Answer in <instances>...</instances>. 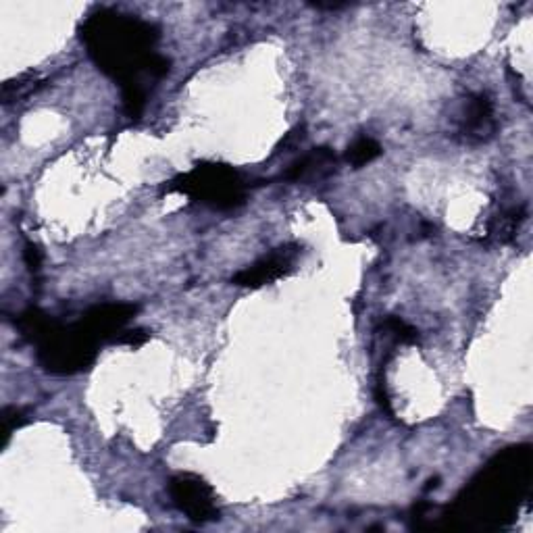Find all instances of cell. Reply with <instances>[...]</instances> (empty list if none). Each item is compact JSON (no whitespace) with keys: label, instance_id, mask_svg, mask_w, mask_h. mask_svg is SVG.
Here are the masks:
<instances>
[{"label":"cell","instance_id":"obj_9","mask_svg":"<svg viewBox=\"0 0 533 533\" xmlns=\"http://www.w3.org/2000/svg\"><path fill=\"white\" fill-rule=\"evenodd\" d=\"M496 132L494 107L486 94H475L465 109L463 134L473 142H486Z\"/></svg>","mask_w":533,"mask_h":533},{"label":"cell","instance_id":"obj_16","mask_svg":"<svg viewBox=\"0 0 533 533\" xmlns=\"http://www.w3.org/2000/svg\"><path fill=\"white\" fill-rule=\"evenodd\" d=\"M150 334H146L144 329H123L117 338V344H128V346H142L144 342H148Z\"/></svg>","mask_w":533,"mask_h":533},{"label":"cell","instance_id":"obj_13","mask_svg":"<svg viewBox=\"0 0 533 533\" xmlns=\"http://www.w3.org/2000/svg\"><path fill=\"white\" fill-rule=\"evenodd\" d=\"M25 423V413L17 406H5L0 413V448H5L13 436V431Z\"/></svg>","mask_w":533,"mask_h":533},{"label":"cell","instance_id":"obj_6","mask_svg":"<svg viewBox=\"0 0 533 533\" xmlns=\"http://www.w3.org/2000/svg\"><path fill=\"white\" fill-rule=\"evenodd\" d=\"M300 255L298 244H284L275 250H271L269 255L259 259L257 263H252L250 267L238 271L232 277V284L240 288H263L267 284L277 282V279L286 277L292 269L294 263Z\"/></svg>","mask_w":533,"mask_h":533},{"label":"cell","instance_id":"obj_5","mask_svg":"<svg viewBox=\"0 0 533 533\" xmlns=\"http://www.w3.org/2000/svg\"><path fill=\"white\" fill-rule=\"evenodd\" d=\"M169 496L177 509L194 523H209L219 519L213 488L194 473H180L171 477Z\"/></svg>","mask_w":533,"mask_h":533},{"label":"cell","instance_id":"obj_8","mask_svg":"<svg viewBox=\"0 0 533 533\" xmlns=\"http://www.w3.org/2000/svg\"><path fill=\"white\" fill-rule=\"evenodd\" d=\"M334 167H336L334 150L321 146V148L309 150L307 155L296 159L282 177L286 182H304V180H315V177L321 180V177L332 175Z\"/></svg>","mask_w":533,"mask_h":533},{"label":"cell","instance_id":"obj_15","mask_svg":"<svg viewBox=\"0 0 533 533\" xmlns=\"http://www.w3.org/2000/svg\"><path fill=\"white\" fill-rule=\"evenodd\" d=\"M23 261H25V265H28V269H30L32 275H38L40 273V269H42V255H40V250H38L36 244H32V242L25 244Z\"/></svg>","mask_w":533,"mask_h":533},{"label":"cell","instance_id":"obj_10","mask_svg":"<svg viewBox=\"0 0 533 533\" xmlns=\"http://www.w3.org/2000/svg\"><path fill=\"white\" fill-rule=\"evenodd\" d=\"M379 155H382V146H379L373 138H367V136H361L354 140L350 146H348V152H346V159L352 167H365L369 163H373Z\"/></svg>","mask_w":533,"mask_h":533},{"label":"cell","instance_id":"obj_2","mask_svg":"<svg viewBox=\"0 0 533 533\" xmlns=\"http://www.w3.org/2000/svg\"><path fill=\"white\" fill-rule=\"evenodd\" d=\"M529 481V448L515 446L504 450L456 498L444 521L459 529H500L509 525L529 490Z\"/></svg>","mask_w":533,"mask_h":533},{"label":"cell","instance_id":"obj_12","mask_svg":"<svg viewBox=\"0 0 533 533\" xmlns=\"http://www.w3.org/2000/svg\"><path fill=\"white\" fill-rule=\"evenodd\" d=\"M121 98H123V111L130 119H140L146 107L148 98V86L144 84H132L121 88Z\"/></svg>","mask_w":533,"mask_h":533},{"label":"cell","instance_id":"obj_1","mask_svg":"<svg viewBox=\"0 0 533 533\" xmlns=\"http://www.w3.org/2000/svg\"><path fill=\"white\" fill-rule=\"evenodd\" d=\"M80 38L96 67L121 88L144 84V78L161 80L169 73V59L155 50L159 30L134 15L96 11L80 25Z\"/></svg>","mask_w":533,"mask_h":533},{"label":"cell","instance_id":"obj_4","mask_svg":"<svg viewBox=\"0 0 533 533\" xmlns=\"http://www.w3.org/2000/svg\"><path fill=\"white\" fill-rule=\"evenodd\" d=\"M167 192L186 194L219 211L236 209L246 198L242 175L234 167L223 163H198L192 171L171 180L167 184Z\"/></svg>","mask_w":533,"mask_h":533},{"label":"cell","instance_id":"obj_11","mask_svg":"<svg viewBox=\"0 0 533 533\" xmlns=\"http://www.w3.org/2000/svg\"><path fill=\"white\" fill-rule=\"evenodd\" d=\"M525 217V211L519 207V209H511L506 211L502 215L496 217V221L492 223L490 227V234L498 240V242H513L517 238V232H519V225Z\"/></svg>","mask_w":533,"mask_h":533},{"label":"cell","instance_id":"obj_14","mask_svg":"<svg viewBox=\"0 0 533 533\" xmlns=\"http://www.w3.org/2000/svg\"><path fill=\"white\" fill-rule=\"evenodd\" d=\"M382 327L386 329V332H388L390 336H394V338H396L398 342H402V344H413V342H417V338H419V332H417V329H415L413 325L406 323V321H402L400 317H388V319H384Z\"/></svg>","mask_w":533,"mask_h":533},{"label":"cell","instance_id":"obj_7","mask_svg":"<svg viewBox=\"0 0 533 533\" xmlns=\"http://www.w3.org/2000/svg\"><path fill=\"white\" fill-rule=\"evenodd\" d=\"M138 313L136 304L128 302H107V304H96L84 317L82 323L94 334V338L105 344V342H117L119 334L125 329L134 315Z\"/></svg>","mask_w":533,"mask_h":533},{"label":"cell","instance_id":"obj_3","mask_svg":"<svg viewBox=\"0 0 533 533\" xmlns=\"http://www.w3.org/2000/svg\"><path fill=\"white\" fill-rule=\"evenodd\" d=\"M15 325L19 332L38 348V361L44 371L55 375H73L88 371L98 354L100 342L82 323L63 325L48 317L44 311L30 307L25 309Z\"/></svg>","mask_w":533,"mask_h":533}]
</instances>
